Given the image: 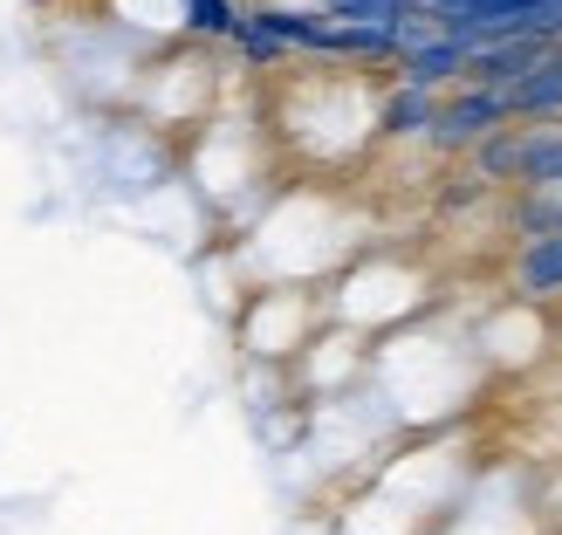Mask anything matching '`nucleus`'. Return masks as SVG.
Segmentation results:
<instances>
[{
	"label": "nucleus",
	"instance_id": "1",
	"mask_svg": "<svg viewBox=\"0 0 562 535\" xmlns=\"http://www.w3.org/2000/svg\"><path fill=\"white\" fill-rule=\"evenodd\" d=\"M308 323H316V302H308V296H295V289H268V296H255V309H247L240 344H247V357L281 364V357L308 350Z\"/></svg>",
	"mask_w": 562,
	"mask_h": 535
},
{
	"label": "nucleus",
	"instance_id": "2",
	"mask_svg": "<svg viewBox=\"0 0 562 535\" xmlns=\"http://www.w3.org/2000/svg\"><path fill=\"white\" fill-rule=\"evenodd\" d=\"M501 124H508V97L460 82V97H446L439 118H432V145L439 152H473V145H487Z\"/></svg>",
	"mask_w": 562,
	"mask_h": 535
},
{
	"label": "nucleus",
	"instance_id": "3",
	"mask_svg": "<svg viewBox=\"0 0 562 535\" xmlns=\"http://www.w3.org/2000/svg\"><path fill=\"white\" fill-rule=\"evenodd\" d=\"M467 69H473V48L453 42V35L439 27V35H426V42L405 48L398 82H418V90H446V82H467Z\"/></svg>",
	"mask_w": 562,
	"mask_h": 535
},
{
	"label": "nucleus",
	"instance_id": "4",
	"mask_svg": "<svg viewBox=\"0 0 562 535\" xmlns=\"http://www.w3.org/2000/svg\"><path fill=\"white\" fill-rule=\"evenodd\" d=\"M515 296L521 302H562V234H528L521 247H515Z\"/></svg>",
	"mask_w": 562,
	"mask_h": 535
},
{
	"label": "nucleus",
	"instance_id": "5",
	"mask_svg": "<svg viewBox=\"0 0 562 535\" xmlns=\"http://www.w3.org/2000/svg\"><path fill=\"white\" fill-rule=\"evenodd\" d=\"M432 118H439V97L418 90V82H398L378 110V131L384 137H432Z\"/></svg>",
	"mask_w": 562,
	"mask_h": 535
},
{
	"label": "nucleus",
	"instance_id": "6",
	"mask_svg": "<svg viewBox=\"0 0 562 535\" xmlns=\"http://www.w3.org/2000/svg\"><path fill=\"white\" fill-rule=\"evenodd\" d=\"M179 27L192 42H234L240 8H234V0H179Z\"/></svg>",
	"mask_w": 562,
	"mask_h": 535
}]
</instances>
